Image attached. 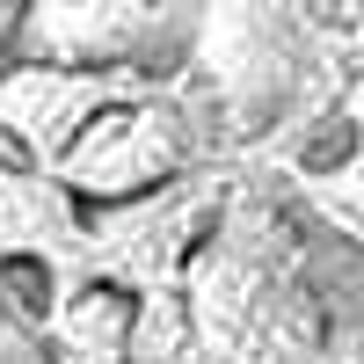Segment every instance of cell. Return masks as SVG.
Here are the masks:
<instances>
[{"label":"cell","mask_w":364,"mask_h":364,"mask_svg":"<svg viewBox=\"0 0 364 364\" xmlns=\"http://www.w3.org/2000/svg\"><path fill=\"white\" fill-rule=\"evenodd\" d=\"M204 146H211V117L190 102L182 80H168V87H146V95L102 109L95 124L73 139V154L58 161V182H66L87 211L132 204L146 190H168V182L197 175Z\"/></svg>","instance_id":"7a4b0ae2"},{"label":"cell","mask_w":364,"mask_h":364,"mask_svg":"<svg viewBox=\"0 0 364 364\" xmlns=\"http://www.w3.org/2000/svg\"><path fill=\"white\" fill-rule=\"evenodd\" d=\"M299 8L291 0H204L182 87L211 117V132H262L291 102L299 80Z\"/></svg>","instance_id":"6da1fadb"},{"label":"cell","mask_w":364,"mask_h":364,"mask_svg":"<svg viewBox=\"0 0 364 364\" xmlns=\"http://www.w3.org/2000/svg\"><path fill=\"white\" fill-rule=\"evenodd\" d=\"M51 299L29 269H0V364H66L51 343Z\"/></svg>","instance_id":"52a82bcc"},{"label":"cell","mask_w":364,"mask_h":364,"mask_svg":"<svg viewBox=\"0 0 364 364\" xmlns=\"http://www.w3.org/2000/svg\"><path fill=\"white\" fill-rule=\"evenodd\" d=\"M51 343L66 364H132V336H139V291L87 277L80 291H66L44 314Z\"/></svg>","instance_id":"8992f818"},{"label":"cell","mask_w":364,"mask_h":364,"mask_svg":"<svg viewBox=\"0 0 364 364\" xmlns=\"http://www.w3.org/2000/svg\"><path fill=\"white\" fill-rule=\"evenodd\" d=\"M132 364H211V343L197 336L190 306H182V284H175V291H146V299H139Z\"/></svg>","instance_id":"9c48e42d"},{"label":"cell","mask_w":364,"mask_h":364,"mask_svg":"<svg viewBox=\"0 0 364 364\" xmlns=\"http://www.w3.org/2000/svg\"><path fill=\"white\" fill-rule=\"evenodd\" d=\"M197 22L204 0H37L15 58H58V66H95L168 87L190 66Z\"/></svg>","instance_id":"3957f363"},{"label":"cell","mask_w":364,"mask_h":364,"mask_svg":"<svg viewBox=\"0 0 364 364\" xmlns=\"http://www.w3.org/2000/svg\"><path fill=\"white\" fill-rule=\"evenodd\" d=\"M29 8H37V0H0V66L15 58V44H22V22H29Z\"/></svg>","instance_id":"8fae6325"},{"label":"cell","mask_w":364,"mask_h":364,"mask_svg":"<svg viewBox=\"0 0 364 364\" xmlns=\"http://www.w3.org/2000/svg\"><path fill=\"white\" fill-rule=\"evenodd\" d=\"M350 124H364V80L350 87Z\"/></svg>","instance_id":"7c38bea8"},{"label":"cell","mask_w":364,"mask_h":364,"mask_svg":"<svg viewBox=\"0 0 364 364\" xmlns=\"http://www.w3.org/2000/svg\"><path fill=\"white\" fill-rule=\"evenodd\" d=\"M314 364H364V314H336V328H328Z\"/></svg>","instance_id":"30bf717a"},{"label":"cell","mask_w":364,"mask_h":364,"mask_svg":"<svg viewBox=\"0 0 364 364\" xmlns=\"http://www.w3.org/2000/svg\"><path fill=\"white\" fill-rule=\"evenodd\" d=\"M219 211H226V182L204 175V168L168 182V190H146L132 204L87 211V277L124 284L139 299L146 291H175Z\"/></svg>","instance_id":"277c9868"},{"label":"cell","mask_w":364,"mask_h":364,"mask_svg":"<svg viewBox=\"0 0 364 364\" xmlns=\"http://www.w3.org/2000/svg\"><path fill=\"white\" fill-rule=\"evenodd\" d=\"M299 197L321 211V226H336L343 240L364 248V124H350V154L299 175Z\"/></svg>","instance_id":"ba28073f"},{"label":"cell","mask_w":364,"mask_h":364,"mask_svg":"<svg viewBox=\"0 0 364 364\" xmlns=\"http://www.w3.org/2000/svg\"><path fill=\"white\" fill-rule=\"evenodd\" d=\"M154 80L132 73H95V66H58V58H8L0 66V139L22 161H37L58 175V161L73 154V139L95 124L102 109L146 95Z\"/></svg>","instance_id":"5b68a950"}]
</instances>
